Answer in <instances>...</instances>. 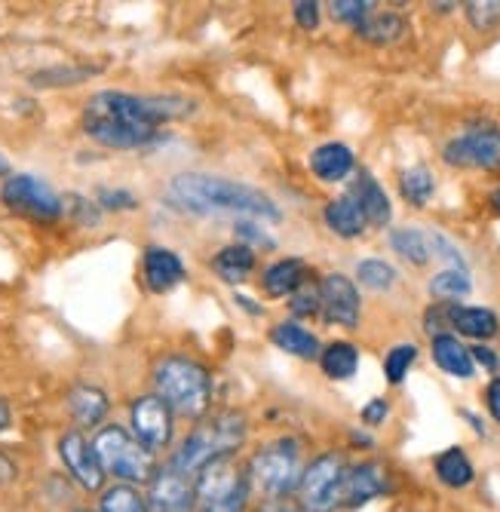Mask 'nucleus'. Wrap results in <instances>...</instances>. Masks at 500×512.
<instances>
[{"label":"nucleus","instance_id":"1","mask_svg":"<svg viewBox=\"0 0 500 512\" xmlns=\"http://www.w3.org/2000/svg\"><path fill=\"white\" fill-rule=\"evenodd\" d=\"M194 111L191 102L175 96H132V92L105 89L86 102L83 132L114 151L151 148L160 129Z\"/></svg>","mask_w":500,"mask_h":512},{"label":"nucleus","instance_id":"2","mask_svg":"<svg viewBox=\"0 0 500 512\" xmlns=\"http://www.w3.org/2000/svg\"><path fill=\"white\" fill-rule=\"evenodd\" d=\"M169 200L188 212H240L261 221H280L283 212L264 191L252 184L221 178V175H203V172H181L169 181Z\"/></svg>","mask_w":500,"mask_h":512},{"label":"nucleus","instance_id":"3","mask_svg":"<svg viewBox=\"0 0 500 512\" xmlns=\"http://www.w3.org/2000/svg\"><path fill=\"white\" fill-rule=\"evenodd\" d=\"M157 396L172 408V414L200 421L212 405V375L191 356H166L154 365Z\"/></svg>","mask_w":500,"mask_h":512},{"label":"nucleus","instance_id":"4","mask_svg":"<svg viewBox=\"0 0 500 512\" xmlns=\"http://www.w3.org/2000/svg\"><path fill=\"white\" fill-rule=\"evenodd\" d=\"M246 442V414L243 411H218L212 421H203L194 427V433L181 442L175 457L169 460L185 476H197L209 460L237 454L240 445Z\"/></svg>","mask_w":500,"mask_h":512},{"label":"nucleus","instance_id":"5","mask_svg":"<svg viewBox=\"0 0 500 512\" xmlns=\"http://www.w3.org/2000/svg\"><path fill=\"white\" fill-rule=\"evenodd\" d=\"M249 494V473L237 454L209 460L194 476V512H246Z\"/></svg>","mask_w":500,"mask_h":512},{"label":"nucleus","instance_id":"6","mask_svg":"<svg viewBox=\"0 0 500 512\" xmlns=\"http://www.w3.org/2000/svg\"><path fill=\"white\" fill-rule=\"evenodd\" d=\"M96 457L102 463L105 476L120 479L123 485H145L157 473V457L135 439L126 427L108 424L93 439Z\"/></svg>","mask_w":500,"mask_h":512},{"label":"nucleus","instance_id":"7","mask_svg":"<svg viewBox=\"0 0 500 512\" xmlns=\"http://www.w3.org/2000/svg\"><path fill=\"white\" fill-rule=\"evenodd\" d=\"M249 485L270 500H286L304 473L301 463V445L295 439H277L264 448H258L249 460Z\"/></svg>","mask_w":500,"mask_h":512},{"label":"nucleus","instance_id":"8","mask_svg":"<svg viewBox=\"0 0 500 512\" xmlns=\"http://www.w3.org/2000/svg\"><path fill=\"white\" fill-rule=\"evenodd\" d=\"M344 473H347V463L335 451L310 460L301 473L298 488H295L298 509L301 512H335V506H341Z\"/></svg>","mask_w":500,"mask_h":512},{"label":"nucleus","instance_id":"9","mask_svg":"<svg viewBox=\"0 0 500 512\" xmlns=\"http://www.w3.org/2000/svg\"><path fill=\"white\" fill-rule=\"evenodd\" d=\"M0 200L7 203V209L40 224H53L62 218L59 194L37 175H7L4 188H0Z\"/></svg>","mask_w":500,"mask_h":512},{"label":"nucleus","instance_id":"10","mask_svg":"<svg viewBox=\"0 0 500 512\" xmlns=\"http://www.w3.org/2000/svg\"><path fill=\"white\" fill-rule=\"evenodd\" d=\"M448 166L458 169H485L500 172V129H470L458 138H451L442 151Z\"/></svg>","mask_w":500,"mask_h":512},{"label":"nucleus","instance_id":"11","mask_svg":"<svg viewBox=\"0 0 500 512\" xmlns=\"http://www.w3.org/2000/svg\"><path fill=\"white\" fill-rule=\"evenodd\" d=\"M129 424H132V436L139 439L148 451H160L172 442L175 414L157 393H151V396H139L132 402Z\"/></svg>","mask_w":500,"mask_h":512},{"label":"nucleus","instance_id":"12","mask_svg":"<svg viewBox=\"0 0 500 512\" xmlns=\"http://www.w3.org/2000/svg\"><path fill=\"white\" fill-rule=\"evenodd\" d=\"M59 457L65 463V470L83 491H102L105 485V470L96 457V448L83 436V430H68L59 439Z\"/></svg>","mask_w":500,"mask_h":512},{"label":"nucleus","instance_id":"13","mask_svg":"<svg viewBox=\"0 0 500 512\" xmlns=\"http://www.w3.org/2000/svg\"><path fill=\"white\" fill-rule=\"evenodd\" d=\"M320 310L326 322L344 325V329H356L359 325V292L353 286V279L344 273H329L320 283Z\"/></svg>","mask_w":500,"mask_h":512},{"label":"nucleus","instance_id":"14","mask_svg":"<svg viewBox=\"0 0 500 512\" xmlns=\"http://www.w3.org/2000/svg\"><path fill=\"white\" fill-rule=\"evenodd\" d=\"M148 506L151 512H181L194 509V479L185 476L178 467L166 463L148 482Z\"/></svg>","mask_w":500,"mask_h":512},{"label":"nucleus","instance_id":"15","mask_svg":"<svg viewBox=\"0 0 500 512\" xmlns=\"http://www.w3.org/2000/svg\"><path fill=\"white\" fill-rule=\"evenodd\" d=\"M387 470L378 460H366L356 463V467H347L344 473V488H341V503L344 506H362L375 497H381L387 491Z\"/></svg>","mask_w":500,"mask_h":512},{"label":"nucleus","instance_id":"16","mask_svg":"<svg viewBox=\"0 0 500 512\" xmlns=\"http://www.w3.org/2000/svg\"><path fill=\"white\" fill-rule=\"evenodd\" d=\"M142 270H145L148 289L157 292V295L175 289L178 283H185V276H188L181 258L172 249H166V246H148L145 258H142Z\"/></svg>","mask_w":500,"mask_h":512},{"label":"nucleus","instance_id":"17","mask_svg":"<svg viewBox=\"0 0 500 512\" xmlns=\"http://www.w3.org/2000/svg\"><path fill=\"white\" fill-rule=\"evenodd\" d=\"M350 197L362 209V215H366L369 227H387L390 224V218H393L390 197H387V191L381 188L372 172H359V178L353 181V188H350Z\"/></svg>","mask_w":500,"mask_h":512},{"label":"nucleus","instance_id":"18","mask_svg":"<svg viewBox=\"0 0 500 512\" xmlns=\"http://www.w3.org/2000/svg\"><path fill=\"white\" fill-rule=\"evenodd\" d=\"M111 402H108V393L93 387V384H77L71 393H68V411L74 417V424L80 430H93L105 421V414H108Z\"/></svg>","mask_w":500,"mask_h":512},{"label":"nucleus","instance_id":"19","mask_svg":"<svg viewBox=\"0 0 500 512\" xmlns=\"http://www.w3.org/2000/svg\"><path fill=\"white\" fill-rule=\"evenodd\" d=\"M353 166H356V157L341 142H326L310 154V172L326 184L344 181L353 172Z\"/></svg>","mask_w":500,"mask_h":512},{"label":"nucleus","instance_id":"20","mask_svg":"<svg viewBox=\"0 0 500 512\" xmlns=\"http://www.w3.org/2000/svg\"><path fill=\"white\" fill-rule=\"evenodd\" d=\"M448 325H451V329H458L461 335H467V338H476V341H488L500 329L494 310H488V307H461V304H448Z\"/></svg>","mask_w":500,"mask_h":512},{"label":"nucleus","instance_id":"21","mask_svg":"<svg viewBox=\"0 0 500 512\" xmlns=\"http://www.w3.org/2000/svg\"><path fill=\"white\" fill-rule=\"evenodd\" d=\"M270 341H274L283 353L298 356V359H320V353H323L320 338H316L313 332H307L304 325H298L295 319L277 322L274 329H270Z\"/></svg>","mask_w":500,"mask_h":512},{"label":"nucleus","instance_id":"22","mask_svg":"<svg viewBox=\"0 0 500 512\" xmlns=\"http://www.w3.org/2000/svg\"><path fill=\"white\" fill-rule=\"evenodd\" d=\"M307 283V264L301 258H283L264 270V292L270 298H292Z\"/></svg>","mask_w":500,"mask_h":512},{"label":"nucleus","instance_id":"23","mask_svg":"<svg viewBox=\"0 0 500 512\" xmlns=\"http://www.w3.org/2000/svg\"><path fill=\"white\" fill-rule=\"evenodd\" d=\"M433 359L451 378H473L476 362L470 356V347H464L454 335H433Z\"/></svg>","mask_w":500,"mask_h":512},{"label":"nucleus","instance_id":"24","mask_svg":"<svg viewBox=\"0 0 500 512\" xmlns=\"http://www.w3.org/2000/svg\"><path fill=\"white\" fill-rule=\"evenodd\" d=\"M326 224H329L332 234H338L344 240L362 237V234H366V227H369L366 224V215H362V209L353 203L350 194H344V197H338V200H332L326 206Z\"/></svg>","mask_w":500,"mask_h":512},{"label":"nucleus","instance_id":"25","mask_svg":"<svg viewBox=\"0 0 500 512\" xmlns=\"http://www.w3.org/2000/svg\"><path fill=\"white\" fill-rule=\"evenodd\" d=\"M212 270L224 279V283H246L249 273L255 270V249L246 246V243H234L221 249L215 258H212Z\"/></svg>","mask_w":500,"mask_h":512},{"label":"nucleus","instance_id":"26","mask_svg":"<svg viewBox=\"0 0 500 512\" xmlns=\"http://www.w3.org/2000/svg\"><path fill=\"white\" fill-rule=\"evenodd\" d=\"M436 476L448 488H467L476 479V470L464 448H448L436 457Z\"/></svg>","mask_w":500,"mask_h":512},{"label":"nucleus","instance_id":"27","mask_svg":"<svg viewBox=\"0 0 500 512\" xmlns=\"http://www.w3.org/2000/svg\"><path fill=\"white\" fill-rule=\"evenodd\" d=\"M390 246L408 264H418V267H424L433 258L430 230H421V227H399V230H393V234H390Z\"/></svg>","mask_w":500,"mask_h":512},{"label":"nucleus","instance_id":"28","mask_svg":"<svg viewBox=\"0 0 500 512\" xmlns=\"http://www.w3.org/2000/svg\"><path fill=\"white\" fill-rule=\"evenodd\" d=\"M320 362H323V371L332 381H347L356 375V368H359V350L350 341H332L329 347H323Z\"/></svg>","mask_w":500,"mask_h":512},{"label":"nucleus","instance_id":"29","mask_svg":"<svg viewBox=\"0 0 500 512\" xmlns=\"http://www.w3.org/2000/svg\"><path fill=\"white\" fill-rule=\"evenodd\" d=\"M470 289H473L470 270H454V267H448V270H442V273H436L430 279V295L439 304H454L458 298H467Z\"/></svg>","mask_w":500,"mask_h":512},{"label":"nucleus","instance_id":"30","mask_svg":"<svg viewBox=\"0 0 500 512\" xmlns=\"http://www.w3.org/2000/svg\"><path fill=\"white\" fill-rule=\"evenodd\" d=\"M356 31H359L362 40L381 46V43H393V40H399L405 34V19L399 13H372Z\"/></svg>","mask_w":500,"mask_h":512},{"label":"nucleus","instance_id":"31","mask_svg":"<svg viewBox=\"0 0 500 512\" xmlns=\"http://www.w3.org/2000/svg\"><path fill=\"white\" fill-rule=\"evenodd\" d=\"M399 191L402 197L412 203V206H427L433 191H436V178L427 166H412V169H405L402 178H399Z\"/></svg>","mask_w":500,"mask_h":512},{"label":"nucleus","instance_id":"32","mask_svg":"<svg viewBox=\"0 0 500 512\" xmlns=\"http://www.w3.org/2000/svg\"><path fill=\"white\" fill-rule=\"evenodd\" d=\"M102 512H151V506L148 497L139 494V488L120 482L102 491Z\"/></svg>","mask_w":500,"mask_h":512},{"label":"nucleus","instance_id":"33","mask_svg":"<svg viewBox=\"0 0 500 512\" xmlns=\"http://www.w3.org/2000/svg\"><path fill=\"white\" fill-rule=\"evenodd\" d=\"M356 276H359V283L366 286V289H372V292H387V289H393V283H396V267H390L387 261H381V258H366V261H359L356 264Z\"/></svg>","mask_w":500,"mask_h":512},{"label":"nucleus","instance_id":"34","mask_svg":"<svg viewBox=\"0 0 500 512\" xmlns=\"http://www.w3.org/2000/svg\"><path fill=\"white\" fill-rule=\"evenodd\" d=\"M415 359H418V347L415 344H399V347H393L387 353V359H384V375H387V381L390 384H402L405 375H408V368L415 365Z\"/></svg>","mask_w":500,"mask_h":512},{"label":"nucleus","instance_id":"35","mask_svg":"<svg viewBox=\"0 0 500 512\" xmlns=\"http://www.w3.org/2000/svg\"><path fill=\"white\" fill-rule=\"evenodd\" d=\"M329 7H332L335 22H347L353 28H359L375 13V4H369V0H335V4H329Z\"/></svg>","mask_w":500,"mask_h":512},{"label":"nucleus","instance_id":"36","mask_svg":"<svg viewBox=\"0 0 500 512\" xmlns=\"http://www.w3.org/2000/svg\"><path fill=\"white\" fill-rule=\"evenodd\" d=\"M467 19L476 31H494L500 25V0H473L467 4Z\"/></svg>","mask_w":500,"mask_h":512},{"label":"nucleus","instance_id":"37","mask_svg":"<svg viewBox=\"0 0 500 512\" xmlns=\"http://www.w3.org/2000/svg\"><path fill=\"white\" fill-rule=\"evenodd\" d=\"M430 249H433L436 258L448 261L454 270H467V258L461 255V249L454 246L445 234H439V230H430Z\"/></svg>","mask_w":500,"mask_h":512},{"label":"nucleus","instance_id":"38","mask_svg":"<svg viewBox=\"0 0 500 512\" xmlns=\"http://www.w3.org/2000/svg\"><path fill=\"white\" fill-rule=\"evenodd\" d=\"M289 307H292L295 316H316V313H320V286L304 283V286L292 295Z\"/></svg>","mask_w":500,"mask_h":512},{"label":"nucleus","instance_id":"39","mask_svg":"<svg viewBox=\"0 0 500 512\" xmlns=\"http://www.w3.org/2000/svg\"><path fill=\"white\" fill-rule=\"evenodd\" d=\"M99 206L108 209V212H126V209H135L139 206V200H135L129 191H120V188H102L99 191Z\"/></svg>","mask_w":500,"mask_h":512},{"label":"nucleus","instance_id":"40","mask_svg":"<svg viewBox=\"0 0 500 512\" xmlns=\"http://www.w3.org/2000/svg\"><path fill=\"white\" fill-rule=\"evenodd\" d=\"M295 22L304 31H313L316 25H320V4H313V0H298V4H295Z\"/></svg>","mask_w":500,"mask_h":512},{"label":"nucleus","instance_id":"41","mask_svg":"<svg viewBox=\"0 0 500 512\" xmlns=\"http://www.w3.org/2000/svg\"><path fill=\"white\" fill-rule=\"evenodd\" d=\"M387 411H390V405L384 399H372L366 408H362V421H366L369 427H378L387 421Z\"/></svg>","mask_w":500,"mask_h":512},{"label":"nucleus","instance_id":"42","mask_svg":"<svg viewBox=\"0 0 500 512\" xmlns=\"http://www.w3.org/2000/svg\"><path fill=\"white\" fill-rule=\"evenodd\" d=\"M237 234L243 237V240H252V243H261V246H267V249H274V240H270L264 230H258L255 224H249V221H240L237 224Z\"/></svg>","mask_w":500,"mask_h":512},{"label":"nucleus","instance_id":"43","mask_svg":"<svg viewBox=\"0 0 500 512\" xmlns=\"http://www.w3.org/2000/svg\"><path fill=\"white\" fill-rule=\"evenodd\" d=\"M485 405H488V411H491V417L500 424V378H494L491 384H488V390H485Z\"/></svg>","mask_w":500,"mask_h":512},{"label":"nucleus","instance_id":"44","mask_svg":"<svg viewBox=\"0 0 500 512\" xmlns=\"http://www.w3.org/2000/svg\"><path fill=\"white\" fill-rule=\"evenodd\" d=\"M470 356H473V362H479V365H485L488 371H497L500 368V359H497V353H491L488 347H470Z\"/></svg>","mask_w":500,"mask_h":512},{"label":"nucleus","instance_id":"45","mask_svg":"<svg viewBox=\"0 0 500 512\" xmlns=\"http://www.w3.org/2000/svg\"><path fill=\"white\" fill-rule=\"evenodd\" d=\"M10 424H13V411H10V405L4 399H0V433L10 430Z\"/></svg>","mask_w":500,"mask_h":512},{"label":"nucleus","instance_id":"46","mask_svg":"<svg viewBox=\"0 0 500 512\" xmlns=\"http://www.w3.org/2000/svg\"><path fill=\"white\" fill-rule=\"evenodd\" d=\"M0 175H10V163H7L4 154H0Z\"/></svg>","mask_w":500,"mask_h":512},{"label":"nucleus","instance_id":"47","mask_svg":"<svg viewBox=\"0 0 500 512\" xmlns=\"http://www.w3.org/2000/svg\"><path fill=\"white\" fill-rule=\"evenodd\" d=\"M491 206H494V209L500 212V188H497V191L491 194Z\"/></svg>","mask_w":500,"mask_h":512},{"label":"nucleus","instance_id":"48","mask_svg":"<svg viewBox=\"0 0 500 512\" xmlns=\"http://www.w3.org/2000/svg\"><path fill=\"white\" fill-rule=\"evenodd\" d=\"M77 512H93V509H77Z\"/></svg>","mask_w":500,"mask_h":512},{"label":"nucleus","instance_id":"49","mask_svg":"<svg viewBox=\"0 0 500 512\" xmlns=\"http://www.w3.org/2000/svg\"><path fill=\"white\" fill-rule=\"evenodd\" d=\"M181 512H194V509H181Z\"/></svg>","mask_w":500,"mask_h":512}]
</instances>
